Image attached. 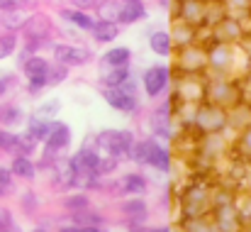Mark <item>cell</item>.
I'll list each match as a JSON object with an SVG mask.
<instances>
[{"mask_svg":"<svg viewBox=\"0 0 251 232\" xmlns=\"http://www.w3.org/2000/svg\"><path fill=\"white\" fill-rule=\"evenodd\" d=\"M27 15L25 10H10V12H0V27L5 32H20L22 25H25Z\"/></svg>","mask_w":251,"mask_h":232,"instance_id":"d590c367","label":"cell"},{"mask_svg":"<svg viewBox=\"0 0 251 232\" xmlns=\"http://www.w3.org/2000/svg\"><path fill=\"white\" fill-rule=\"evenodd\" d=\"M147 47H149L151 54H156V57H161V59L173 57V52H176V44H173L168 29H154V32L149 34V39H147Z\"/></svg>","mask_w":251,"mask_h":232,"instance_id":"cb8c5ba5","label":"cell"},{"mask_svg":"<svg viewBox=\"0 0 251 232\" xmlns=\"http://www.w3.org/2000/svg\"><path fill=\"white\" fill-rule=\"evenodd\" d=\"M66 78H69V66H64V64H59V61H51V64H49V71H47V83H49V88L61 86Z\"/></svg>","mask_w":251,"mask_h":232,"instance_id":"f35d334b","label":"cell"},{"mask_svg":"<svg viewBox=\"0 0 251 232\" xmlns=\"http://www.w3.org/2000/svg\"><path fill=\"white\" fill-rule=\"evenodd\" d=\"M100 69H115V66H132V49L129 47H110L100 57Z\"/></svg>","mask_w":251,"mask_h":232,"instance_id":"484cf974","label":"cell"},{"mask_svg":"<svg viewBox=\"0 0 251 232\" xmlns=\"http://www.w3.org/2000/svg\"><path fill=\"white\" fill-rule=\"evenodd\" d=\"M105 188L115 191L117 196H144L149 191V178L142 171H127L112 183H105Z\"/></svg>","mask_w":251,"mask_h":232,"instance_id":"5bb4252c","label":"cell"},{"mask_svg":"<svg viewBox=\"0 0 251 232\" xmlns=\"http://www.w3.org/2000/svg\"><path fill=\"white\" fill-rule=\"evenodd\" d=\"M171 59L173 74H207V44L202 39L185 47H176Z\"/></svg>","mask_w":251,"mask_h":232,"instance_id":"3957f363","label":"cell"},{"mask_svg":"<svg viewBox=\"0 0 251 232\" xmlns=\"http://www.w3.org/2000/svg\"><path fill=\"white\" fill-rule=\"evenodd\" d=\"M64 2H69L71 7H78V10H88V12H93L98 5V0H64Z\"/></svg>","mask_w":251,"mask_h":232,"instance_id":"bcb514c9","label":"cell"},{"mask_svg":"<svg viewBox=\"0 0 251 232\" xmlns=\"http://www.w3.org/2000/svg\"><path fill=\"white\" fill-rule=\"evenodd\" d=\"M20 47V39H17V32H0V61L10 59Z\"/></svg>","mask_w":251,"mask_h":232,"instance_id":"74e56055","label":"cell"},{"mask_svg":"<svg viewBox=\"0 0 251 232\" xmlns=\"http://www.w3.org/2000/svg\"><path fill=\"white\" fill-rule=\"evenodd\" d=\"M229 156L237 161L251 164V125L234 135V140L229 142Z\"/></svg>","mask_w":251,"mask_h":232,"instance_id":"d4e9b609","label":"cell"},{"mask_svg":"<svg viewBox=\"0 0 251 232\" xmlns=\"http://www.w3.org/2000/svg\"><path fill=\"white\" fill-rule=\"evenodd\" d=\"M251 125V103L249 100H242L232 108H227V130H232L234 135L244 127Z\"/></svg>","mask_w":251,"mask_h":232,"instance_id":"603a6c76","label":"cell"},{"mask_svg":"<svg viewBox=\"0 0 251 232\" xmlns=\"http://www.w3.org/2000/svg\"><path fill=\"white\" fill-rule=\"evenodd\" d=\"M171 83H173V71H171L168 64H151V66L144 69V74L139 78V86H142V90L149 100H156L164 93H168Z\"/></svg>","mask_w":251,"mask_h":232,"instance_id":"ba28073f","label":"cell"},{"mask_svg":"<svg viewBox=\"0 0 251 232\" xmlns=\"http://www.w3.org/2000/svg\"><path fill=\"white\" fill-rule=\"evenodd\" d=\"M134 74L132 71V66H115V69H100V86H112V88H117L125 78H129Z\"/></svg>","mask_w":251,"mask_h":232,"instance_id":"f546056e","label":"cell"},{"mask_svg":"<svg viewBox=\"0 0 251 232\" xmlns=\"http://www.w3.org/2000/svg\"><path fill=\"white\" fill-rule=\"evenodd\" d=\"M61 108H64L61 98H47V100H42V103L32 110V115L44 117V120H56L59 113H61Z\"/></svg>","mask_w":251,"mask_h":232,"instance_id":"836d02e7","label":"cell"},{"mask_svg":"<svg viewBox=\"0 0 251 232\" xmlns=\"http://www.w3.org/2000/svg\"><path fill=\"white\" fill-rule=\"evenodd\" d=\"M25 120H27V115H25V110H22L20 105H15V103L0 105V122H2L5 127H17V125H22Z\"/></svg>","mask_w":251,"mask_h":232,"instance_id":"4dcf8cb0","label":"cell"},{"mask_svg":"<svg viewBox=\"0 0 251 232\" xmlns=\"http://www.w3.org/2000/svg\"><path fill=\"white\" fill-rule=\"evenodd\" d=\"M205 78L207 74H178L176 83H171V98L176 103H202L205 100Z\"/></svg>","mask_w":251,"mask_h":232,"instance_id":"52a82bcc","label":"cell"},{"mask_svg":"<svg viewBox=\"0 0 251 232\" xmlns=\"http://www.w3.org/2000/svg\"><path fill=\"white\" fill-rule=\"evenodd\" d=\"M27 93L29 95H39V93H44L47 88H49V83H47V76H32L27 78Z\"/></svg>","mask_w":251,"mask_h":232,"instance_id":"b9f144b4","label":"cell"},{"mask_svg":"<svg viewBox=\"0 0 251 232\" xmlns=\"http://www.w3.org/2000/svg\"><path fill=\"white\" fill-rule=\"evenodd\" d=\"M10 171L15 174V178H25V181H32V178H37V174H39L34 159H29V154H12Z\"/></svg>","mask_w":251,"mask_h":232,"instance_id":"83f0119b","label":"cell"},{"mask_svg":"<svg viewBox=\"0 0 251 232\" xmlns=\"http://www.w3.org/2000/svg\"><path fill=\"white\" fill-rule=\"evenodd\" d=\"M120 5H122V0H98V5H95L98 20H112V22H117Z\"/></svg>","mask_w":251,"mask_h":232,"instance_id":"8d00e7d4","label":"cell"},{"mask_svg":"<svg viewBox=\"0 0 251 232\" xmlns=\"http://www.w3.org/2000/svg\"><path fill=\"white\" fill-rule=\"evenodd\" d=\"M205 100L222 105V108H232L237 103L244 100V90H242V78L237 76H207L205 78Z\"/></svg>","mask_w":251,"mask_h":232,"instance_id":"7a4b0ae2","label":"cell"},{"mask_svg":"<svg viewBox=\"0 0 251 232\" xmlns=\"http://www.w3.org/2000/svg\"><path fill=\"white\" fill-rule=\"evenodd\" d=\"M147 15H149L147 0H122L120 12H117V25L129 27V25H137V22L147 20Z\"/></svg>","mask_w":251,"mask_h":232,"instance_id":"e0dca14e","label":"cell"},{"mask_svg":"<svg viewBox=\"0 0 251 232\" xmlns=\"http://www.w3.org/2000/svg\"><path fill=\"white\" fill-rule=\"evenodd\" d=\"M61 205H64L66 213H76V210H83L88 205H93V201H90L88 191H69L66 198L61 201Z\"/></svg>","mask_w":251,"mask_h":232,"instance_id":"d6a6232c","label":"cell"},{"mask_svg":"<svg viewBox=\"0 0 251 232\" xmlns=\"http://www.w3.org/2000/svg\"><path fill=\"white\" fill-rule=\"evenodd\" d=\"M17 203H20L22 213H25V215H29V218H34V215L39 213V208H42V198H39V193H37L34 188H27V191H22Z\"/></svg>","mask_w":251,"mask_h":232,"instance_id":"e575fe53","label":"cell"},{"mask_svg":"<svg viewBox=\"0 0 251 232\" xmlns=\"http://www.w3.org/2000/svg\"><path fill=\"white\" fill-rule=\"evenodd\" d=\"M207 76H234L237 69V44L207 42Z\"/></svg>","mask_w":251,"mask_h":232,"instance_id":"5b68a950","label":"cell"},{"mask_svg":"<svg viewBox=\"0 0 251 232\" xmlns=\"http://www.w3.org/2000/svg\"><path fill=\"white\" fill-rule=\"evenodd\" d=\"M205 12H207V0H176V12L173 17H180L183 22H190L200 32L205 29Z\"/></svg>","mask_w":251,"mask_h":232,"instance_id":"9a60e30c","label":"cell"},{"mask_svg":"<svg viewBox=\"0 0 251 232\" xmlns=\"http://www.w3.org/2000/svg\"><path fill=\"white\" fill-rule=\"evenodd\" d=\"M144 140H147V161H144V166H149V169H154L159 174H171V169H173V154H171V149L159 137H151L149 135Z\"/></svg>","mask_w":251,"mask_h":232,"instance_id":"4fadbf2b","label":"cell"},{"mask_svg":"<svg viewBox=\"0 0 251 232\" xmlns=\"http://www.w3.org/2000/svg\"><path fill=\"white\" fill-rule=\"evenodd\" d=\"M51 54H54V61H59L69 69H81L93 61V49H88L83 44H74V42L51 44Z\"/></svg>","mask_w":251,"mask_h":232,"instance_id":"30bf717a","label":"cell"},{"mask_svg":"<svg viewBox=\"0 0 251 232\" xmlns=\"http://www.w3.org/2000/svg\"><path fill=\"white\" fill-rule=\"evenodd\" d=\"M237 213H239V220H242V228L244 230H251V191L247 188H239L237 191Z\"/></svg>","mask_w":251,"mask_h":232,"instance_id":"1f68e13d","label":"cell"},{"mask_svg":"<svg viewBox=\"0 0 251 232\" xmlns=\"http://www.w3.org/2000/svg\"><path fill=\"white\" fill-rule=\"evenodd\" d=\"M137 142L134 130H100L95 132V145L100 154H110L117 159H127L132 145Z\"/></svg>","mask_w":251,"mask_h":232,"instance_id":"8992f818","label":"cell"},{"mask_svg":"<svg viewBox=\"0 0 251 232\" xmlns=\"http://www.w3.org/2000/svg\"><path fill=\"white\" fill-rule=\"evenodd\" d=\"M49 64H51V61H49L47 57H42V54H29V52H25V49H22L20 61H17V66H20V71L25 74V78L47 76Z\"/></svg>","mask_w":251,"mask_h":232,"instance_id":"44dd1931","label":"cell"},{"mask_svg":"<svg viewBox=\"0 0 251 232\" xmlns=\"http://www.w3.org/2000/svg\"><path fill=\"white\" fill-rule=\"evenodd\" d=\"M120 213L125 220H137V223H149V203L142 196H125V201L120 203Z\"/></svg>","mask_w":251,"mask_h":232,"instance_id":"ac0fdd59","label":"cell"},{"mask_svg":"<svg viewBox=\"0 0 251 232\" xmlns=\"http://www.w3.org/2000/svg\"><path fill=\"white\" fill-rule=\"evenodd\" d=\"M12 86H17V76L15 74H0V98L5 95V93H10L12 90Z\"/></svg>","mask_w":251,"mask_h":232,"instance_id":"ee69618b","label":"cell"},{"mask_svg":"<svg viewBox=\"0 0 251 232\" xmlns=\"http://www.w3.org/2000/svg\"><path fill=\"white\" fill-rule=\"evenodd\" d=\"M210 174H200V176H193L183 191L178 193V218L180 223L183 220H193V218H202V215H210L212 210V186L215 181L207 178Z\"/></svg>","mask_w":251,"mask_h":232,"instance_id":"6da1fadb","label":"cell"},{"mask_svg":"<svg viewBox=\"0 0 251 232\" xmlns=\"http://www.w3.org/2000/svg\"><path fill=\"white\" fill-rule=\"evenodd\" d=\"M171 39L176 47H185V44H193L200 39V29L193 27L190 22H183L180 17H171V29H168Z\"/></svg>","mask_w":251,"mask_h":232,"instance_id":"ffe728a7","label":"cell"},{"mask_svg":"<svg viewBox=\"0 0 251 232\" xmlns=\"http://www.w3.org/2000/svg\"><path fill=\"white\" fill-rule=\"evenodd\" d=\"M120 32H122V27L117 22H112V20H95V27H93L90 34H93L95 44H112L120 37Z\"/></svg>","mask_w":251,"mask_h":232,"instance_id":"4316f807","label":"cell"},{"mask_svg":"<svg viewBox=\"0 0 251 232\" xmlns=\"http://www.w3.org/2000/svg\"><path fill=\"white\" fill-rule=\"evenodd\" d=\"M15 228H17V225H15V215H12V210L5 208V205H0V232L15 230Z\"/></svg>","mask_w":251,"mask_h":232,"instance_id":"7bdbcfd3","label":"cell"},{"mask_svg":"<svg viewBox=\"0 0 251 232\" xmlns=\"http://www.w3.org/2000/svg\"><path fill=\"white\" fill-rule=\"evenodd\" d=\"M100 95H102V100H105L112 110H117V113H122V115H127V117H134V115H139V110H142L139 95L125 93L122 88L100 86Z\"/></svg>","mask_w":251,"mask_h":232,"instance_id":"8fae6325","label":"cell"},{"mask_svg":"<svg viewBox=\"0 0 251 232\" xmlns=\"http://www.w3.org/2000/svg\"><path fill=\"white\" fill-rule=\"evenodd\" d=\"M49 127H51V120H44V117H37V115H29L25 120V135L32 140V142H44L47 135H49Z\"/></svg>","mask_w":251,"mask_h":232,"instance_id":"f1b7e54d","label":"cell"},{"mask_svg":"<svg viewBox=\"0 0 251 232\" xmlns=\"http://www.w3.org/2000/svg\"><path fill=\"white\" fill-rule=\"evenodd\" d=\"M27 0H0V12H10V10H25Z\"/></svg>","mask_w":251,"mask_h":232,"instance_id":"f6af8a7d","label":"cell"},{"mask_svg":"<svg viewBox=\"0 0 251 232\" xmlns=\"http://www.w3.org/2000/svg\"><path fill=\"white\" fill-rule=\"evenodd\" d=\"M15 193V174L10 166H0V198H7Z\"/></svg>","mask_w":251,"mask_h":232,"instance_id":"ab89813d","label":"cell"},{"mask_svg":"<svg viewBox=\"0 0 251 232\" xmlns=\"http://www.w3.org/2000/svg\"><path fill=\"white\" fill-rule=\"evenodd\" d=\"M205 32H207V42H222V44H237V47L242 42H249L242 20L234 17V15H225L220 22H215Z\"/></svg>","mask_w":251,"mask_h":232,"instance_id":"9c48e42d","label":"cell"},{"mask_svg":"<svg viewBox=\"0 0 251 232\" xmlns=\"http://www.w3.org/2000/svg\"><path fill=\"white\" fill-rule=\"evenodd\" d=\"M25 34V42H42V44H49L51 42V34H54V22L47 12H32L27 15L22 29Z\"/></svg>","mask_w":251,"mask_h":232,"instance_id":"7c38bea8","label":"cell"},{"mask_svg":"<svg viewBox=\"0 0 251 232\" xmlns=\"http://www.w3.org/2000/svg\"><path fill=\"white\" fill-rule=\"evenodd\" d=\"M59 17H61L66 25L78 27L85 34H90L93 27H95V17H93L88 10H78V7H71V5H69V7H61V10H59Z\"/></svg>","mask_w":251,"mask_h":232,"instance_id":"7402d4cb","label":"cell"},{"mask_svg":"<svg viewBox=\"0 0 251 232\" xmlns=\"http://www.w3.org/2000/svg\"><path fill=\"white\" fill-rule=\"evenodd\" d=\"M0 29H2V27H0Z\"/></svg>","mask_w":251,"mask_h":232,"instance_id":"7dc6e473","label":"cell"},{"mask_svg":"<svg viewBox=\"0 0 251 232\" xmlns=\"http://www.w3.org/2000/svg\"><path fill=\"white\" fill-rule=\"evenodd\" d=\"M200 137L202 135H220V132H227V108L222 105H215L210 100H202L198 108H195V115H193V125H190Z\"/></svg>","mask_w":251,"mask_h":232,"instance_id":"277c9868","label":"cell"},{"mask_svg":"<svg viewBox=\"0 0 251 232\" xmlns=\"http://www.w3.org/2000/svg\"><path fill=\"white\" fill-rule=\"evenodd\" d=\"M66 218L71 223H76L81 228V232H95L105 228V215L98 208H93V205H88L83 210H76V213H66Z\"/></svg>","mask_w":251,"mask_h":232,"instance_id":"d6986e66","label":"cell"},{"mask_svg":"<svg viewBox=\"0 0 251 232\" xmlns=\"http://www.w3.org/2000/svg\"><path fill=\"white\" fill-rule=\"evenodd\" d=\"M120 161L122 159H117V156H110V154H100V161H98V174L100 176H112L117 169H120Z\"/></svg>","mask_w":251,"mask_h":232,"instance_id":"60d3db41","label":"cell"},{"mask_svg":"<svg viewBox=\"0 0 251 232\" xmlns=\"http://www.w3.org/2000/svg\"><path fill=\"white\" fill-rule=\"evenodd\" d=\"M71 140H74L71 127H69L64 120H51L49 135H47V140H44L42 145L49 147V149H54V152H61V154H64V152L71 147Z\"/></svg>","mask_w":251,"mask_h":232,"instance_id":"2e32d148","label":"cell"}]
</instances>
